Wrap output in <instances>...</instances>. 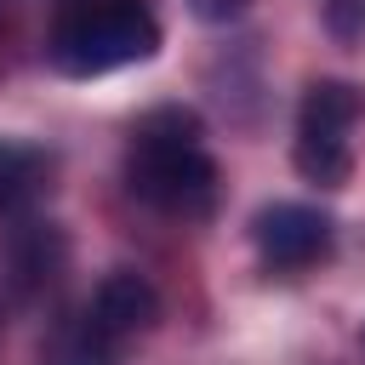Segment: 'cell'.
I'll return each instance as SVG.
<instances>
[{"label": "cell", "instance_id": "obj_7", "mask_svg": "<svg viewBox=\"0 0 365 365\" xmlns=\"http://www.w3.org/2000/svg\"><path fill=\"white\" fill-rule=\"evenodd\" d=\"M325 23L336 40H359L365 34V0H325Z\"/></svg>", "mask_w": 365, "mask_h": 365}, {"label": "cell", "instance_id": "obj_1", "mask_svg": "<svg viewBox=\"0 0 365 365\" xmlns=\"http://www.w3.org/2000/svg\"><path fill=\"white\" fill-rule=\"evenodd\" d=\"M125 188L165 217H205L217 200V160L205 125L182 103L148 108L125 137Z\"/></svg>", "mask_w": 365, "mask_h": 365}, {"label": "cell", "instance_id": "obj_3", "mask_svg": "<svg viewBox=\"0 0 365 365\" xmlns=\"http://www.w3.org/2000/svg\"><path fill=\"white\" fill-rule=\"evenodd\" d=\"M154 319H160V291L148 285V274L108 268L97 291L86 297V308L51 331L46 365H114L125 342H137Z\"/></svg>", "mask_w": 365, "mask_h": 365}, {"label": "cell", "instance_id": "obj_2", "mask_svg": "<svg viewBox=\"0 0 365 365\" xmlns=\"http://www.w3.org/2000/svg\"><path fill=\"white\" fill-rule=\"evenodd\" d=\"M160 51V23L143 0H86L68 6L46 34V63L68 80H103Z\"/></svg>", "mask_w": 365, "mask_h": 365}, {"label": "cell", "instance_id": "obj_8", "mask_svg": "<svg viewBox=\"0 0 365 365\" xmlns=\"http://www.w3.org/2000/svg\"><path fill=\"white\" fill-rule=\"evenodd\" d=\"M245 6H251V0H188V11H194L200 23H234Z\"/></svg>", "mask_w": 365, "mask_h": 365}, {"label": "cell", "instance_id": "obj_6", "mask_svg": "<svg viewBox=\"0 0 365 365\" xmlns=\"http://www.w3.org/2000/svg\"><path fill=\"white\" fill-rule=\"evenodd\" d=\"M51 177V154L34 148V143H17V137H0V211L11 205H29Z\"/></svg>", "mask_w": 365, "mask_h": 365}, {"label": "cell", "instance_id": "obj_5", "mask_svg": "<svg viewBox=\"0 0 365 365\" xmlns=\"http://www.w3.org/2000/svg\"><path fill=\"white\" fill-rule=\"evenodd\" d=\"M251 245H257L262 268L302 274V268H314V262L331 257V217L319 205H297V200L262 205L257 222H251Z\"/></svg>", "mask_w": 365, "mask_h": 365}, {"label": "cell", "instance_id": "obj_4", "mask_svg": "<svg viewBox=\"0 0 365 365\" xmlns=\"http://www.w3.org/2000/svg\"><path fill=\"white\" fill-rule=\"evenodd\" d=\"M365 114V91L354 80H314L297 108L291 160L314 188H342L354 171V125Z\"/></svg>", "mask_w": 365, "mask_h": 365}]
</instances>
